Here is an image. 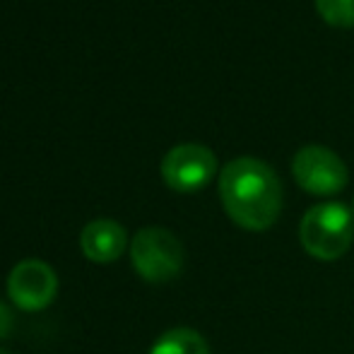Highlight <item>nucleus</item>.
<instances>
[{
  "label": "nucleus",
  "mask_w": 354,
  "mask_h": 354,
  "mask_svg": "<svg viewBox=\"0 0 354 354\" xmlns=\"http://www.w3.org/2000/svg\"><path fill=\"white\" fill-rule=\"evenodd\" d=\"M131 261L145 282L162 284L181 275L183 246L169 229L145 227L131 241Z\"/></svg>",
  "instance_id": "7ed1b4c3"
},
{
  "label": "nucleus",
  "mask_w": 354,
  "mask_h": 354,
  "mask_svg": "<svg viewBox=\"0 0 354 354\" xmlns=\"http://www.w3.org/2000/svg\"><path fill=\"white\" fill-rule=\"evenodd\" d=\"M149 354H210V345L193 328H171L157 337Z\"/></svg>",
  "instance_id": "6e6552de"
},
{
  "label": "nucleus",
  "mask_w": 354,
  "mask_h": 354,
  "mask_svg": "<svg viewBox=\"0 0 354 354\" xmlns=\"http://www.w3.org/2000/svg\"><path fill=\"white\" fill-rule=\"evenodd\" d=\"M217 174V157L210 147L183 142L171 147L162 159V178L176 193H198Z\"/></svg>",
  "instance_id": "39448f33"
},
{
  "label": "nucleus",
  "mask_w": 354,
  "mask_h": 354,
  "mask_svg": "<svg viewBox=\"0 0 354 354\" xmlns=\"http://www.w3.org/2000/svg\"><path fill=\"white\" fill-rule=\"evenodd\" d=\"M292 174L299 188L311 196H337L345 191L350 174L340 157L323 145H306L292 159Z\"/></svg>",
  "instance_id": "20e7f679"
},
{
  "label": "nucleus",
  "mask_w": 354,
  "mask_h": 354,
  "mask_svg": "<svg viewBox=\"0 0 354 354\" xmlns=\"http://www.w3.org/2000/svg\"><path fill=\"white\" fill-rule=\"evenodd\" d=\"M350 210H352V217H354V198H352V205H350Z\"/></svg>",
  "instance_id": "9b49d317"
},
{
  "label": "nucleus",
  "mask_w": 354,
  "mask_h": 354,
  "mask_svg": "<svg viewBox=\"0 0 354 354\" xmlns=\"http://www.w3.org/2000/svg\"><path fill=\"white\" fill-rule=\"evenodd\" d=\"M12 323H15L12 308H10L3 299H0V340L10 335V330H12Z\"/></svg>",
  "instance_id": "9d476101"
},
{
  "label": "nucleus",
  "mask_w": 354,
  "mask_h": 354,
  "mask_svg": "<svg viewBox=\"0 0 354 354\" xmlns=\"http://www.w3.org/2000/svg\"><path fill=\"white\" fill-rule=\"evenodd\" d=\"M299 239L308 256L316 261H337L352 248L354 217L342 203H318L301 217Z\"/></svg>",
  "instance_id": "f03ea898"
},
{
  "label": "nucleus",
  "mask_w": 354,
  "mask_h": 354,
  "mask_svg": "<svg viewBox=\"0 0 354 354\" xmlns=\"http://www.w3.org/2000/svg\"><path fill=\"white\" fill-rule=\"evenodd\" d=\"M316 10L330 27H354V0H316Z\"/></svg>",
  "instance_id": "1a4fd4ad"
},
{
  "label": "nucleus",
  "mask_w": 354,
  "mask_h": 354,
  "mask_svg": "<svg viewBox=\"0 0 354 354\" xmlns=\"http://www.w3.org/2000/svg\"><path fill=\"white\" fill-rule=\"evenodd\" d=\"M222 207L236 227L266 232L282 212V183L275 169L256 157H236L219 171Z\"/></svg>",
  "instance_id": "f257e3e1"
},
{
  "label": "nucleus",
  "mask_w": 354,
  "mask_h": 354,
  "mask_svg": "<svg viewBox=\"0 0 354 354\" xmlns=\"http://www.w3.org/2000/svg\"><path fill=\"white\" fill-rule=\"evenodd\" d=\"M58 294V275L39 258L19 261L8 275V297L19 311H44Z\"/></svg>",
  "instance_id": "423d86ee"
},
{
  "label": "nucleus",
  "mask_w": 354,
  "mask_h": 354,
  "mask_svg": "<svg viewBox=\"0 0 354 354\" xmlns=\"http://www.w3.org/2000/svg\"><path fill=\"white\" fill-rule=\"evenodd\" d=\"M0 354H12V352H8V350H0Z\"/></svg>",
  "instance_id": "f8f14e48"
},
{
  "label": "nucleus",
  "mask_w": 354,
  "mask_h": 354,
  "mask_svg": "<svg viewBox=\"0 0 354 354\" xmlns=\"http://www.w3.org/2000/svg\"><path fill=\"white\" fill-rule=\"evenodd\" d=\"M80 248L92 263H113L128 248V232L116 219H92L80 234Z\"/></svg>",
  "instance_id": "0eeeda50"
}]
</instances>
